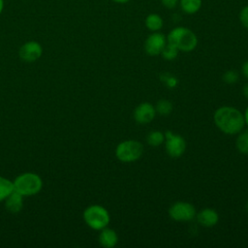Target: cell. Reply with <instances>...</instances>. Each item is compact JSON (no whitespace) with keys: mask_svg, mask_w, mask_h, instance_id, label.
Listing matches in <instances>:
<instances>
[{"mask_svg":"<svg viewBox=\"0 0 248 248\" xmlns=\"http://www.w3.org/2000/svg\"><path fill=\"white\" fill-rule=\"evenodd\" d=\"M217 128L226 135H237L244 129V114L234 107L223 106L217 108L213 115Z\"/></svg>","mask_w":248,"mask_h":248,"instance_id":"6da1fadb","label":"cell"},{"mask_svg":"<svg viewBox=\"0 0 248 248\" xmlns=\"http://www.w3.org/2000/svg\"><path fill=\"white\" fill-rule=\"evenodd\" d=\"M167 38L164 34L154 32L147 37L144 43V49L150 56H156L161 54L163 48L167 45Z\"/></svg>","mask_w":248,"mask_h":248,"instance_id":"ba28073f","label":"cell"},{"mask_svg":"<svg viewBox=\"0 0 248 248\" xmlns=\"http://www.w3.org/2000/svg\"><path fill=\"white\" fill-rule=\"evenodd\" d=\"M241 72H242V75L248 79V60L245 61V62L242 64Z\"/></svg>","mask_w":248,"mask_h":248,"instance_id":"d4e9b609","label":"cell"},{"mask_svg":"<svg viewBox=\"0 0 248 248\" xmlns=\"http://www.w3.org/2000/svg\"><path fill=\"white\" fill-rule=\"evenodd\" d=\"M42 54V46L37 42H27L19 48V57L26 62L37 60Z\"/></svg>","mask_w":248,"mask_h":248,"instance_id":"30bf717a","label":"cell"},{"mask_svg":"<svg viewBox=\"0 0 248 248\" xmlns=\"http://www.w3.org/2000/svg\"><path fill=\"white\" fill-rule=\"evenodd\" d=\"M246 210L248 211V202H247V203H246Z\"/></svg>","mask_w":248,"mask_h":248,"instance_id":"f546056e","label":"cell"},{"mask_svg":"<svg viewBox=\"0 0 248 248\" xmlns=\"http://www.w3.org/2000/svg\"><path fill=\"white\" fill-rule=\"evenodd\" d=\"M13 191L14 184L10 180L0 176V201L6 199Z\"/></svg>","mask_w":248,"mask_h":248,"instance_id":"d6986e66","label":"cell"},{"mask_svg":"<svg viewBox=\"0 0 248 248\" xmlns=\"http://www.w3.org/2000/svg\"><path fill=\"white\" fill-rule=\"evenodd\" d=\"M235 146L240 153L248 154V129L242 130L237 134Z\"/></svg>","mask_w":248,"mask_h":248,"instance_id":"5bb4252c","label":"cell"},{"mask_svg":"<svg viewBox=\"0 0 248 248\" xmlns=\"http://www.w3.org/2000/svg\"><path fill=\"white\" fill-rule=\"evenodd\" d=\"M146 141L150 146H159L165 141V134L158 130L151 131L146 137Z\"/></svg>","mask_w":248,"mask_h":248,"instance_id":"e0dca14e","label":"cell"},{"mask_svg":"<svg viewBox=\"0 0 248 248\" xmlns=\"http://www.w3.org/2000/svg\"><path fill=\"white\" fill-rule=\"evenodd\" d=\"M133 115L134 119L138 123L147 124L154 119L156 115V109L152 104L148 102H143L135 108Z\"/></svg>","mask_w":248,"mask_h":248,"instance_id":"9c48e42d","label":"cell"},{"mask_svg":"<svg viewBox=\"0 0 248 248\" xmlns=\"http://www.w3.org/2000/svg\"><path fill=\"white\" fill-rule=\"evenodd\" d=\"M172 104L170 101L166 100V99H162L159 100L155 106V109H156V113H159L160 115L166 116L169 115L171 111H172Z\"/></svg>","mask_w":248,"mask_h":248,"instance_id":"ac0fdd59","label":"cell"},{"mask_svg":"<svg viewBox=\"0 0 248 248\" xmlns=\"http://www.w3.org/2000/svg\"><path fill=\"white\" fill-rule=\"evenodd\" d=\"M99 242L103 247L112 248L118 242V235L114 230L106 227L101 230L99 235Z\"/></svg>","mask_w":248,"mask_h":248,"instance_id":"7c38bea8","label":"cell"},{"mask_svg":"<svg viewBox=\"0 0 248 248\" xmlns=\"http://www.w3.org/2000/svg\"><path fill=\"white\" fill-rule=\"evenodd\" d=\"M196 208L187 202H176L169 208L170 217L177 222L191 221L196 217Z\"/></svg>","mask_w":248,"mask_h":248,"instance_id":"8992f818","label":"cell"},{"mask_svg":"<svg viewBox=\"0 0 248 248\" xmlns=\"http://www.w3.org/2000/svg\"><path fill=\"white\" fill-rule=\"evenodd\" d=\"M112 1L117 2V3H126V2H128L129 0H112Z\"/></svg>","mask_w":248,"mask_h":248,"instance_id":"f1b7e54d","label":"cell"},{"mask_svg":"<svg viewBox=\"0 0 248 248\" xmlns=\"http://www.w3.org/2000/svg\"><path fill=\"white\" fill-rule=\"evenodd\" d=\"M165 147L170 157L178 158L185 152L186 141L182 136L174 134L171 131H166Z\"/></svg>","mask_w":248,"mask_h":248,"instance_id":"52a82bcc","label":"cell"},{"mask_svg":"<svg viewBox=\"0 0 248 248\" xmlns=\"http://www.w3.org/2000/svg\"><path fill=\"white\" fill-rule=\"evenodd\" d=\"M177 1H178V0H161L162 4H163L166 8H168V9H172V8H174V7L176 6V4H177Z\"/></svg>","mask_w":248,"mask_h":248,"instance_id":"cb8c5ba5","label":"cell"},{"mask_svg":"<svg viewBox=\"0 0 248 248\" xmlns=\"http://www.w3.org/2000/svg\"><path fill=\"white\" fill-rule=\"evenodd\" d=\"M145 25L146 27L153 32L159 31L163 26V19L157 14H150L145 18Z\"/></svg>","mask_w":248,"mask_h":248,"instance_id":"9a60e30c","label":"cell"},{"mask_svg":"<svg viewBox=\"0 0 248 248\" xmlns=\"http://www.w3.org/2000/svg\"><path fill=\"white\" fill-rule=\"evenodd\" d=\"M14 191L21 196H31L38 193L42 188V180L35 173H23L15 180Z\"/></svg>","mask_w":248,"mask_h":248,"instance_id":"277c9868","label":"cell"},{"mask_svg":"<svg viewBox=\"0 0 248 248\" xmlns=\"http://www.w3.org/2000/svg\"><path fill=\"white\" fill-rule=\"evenodd\" d=\"M244 119H245V125L248 126V107L246 108L244 111Z\"/></svg>","mask_w":248,"mask_h":248,"instance_id":"4316f807","label":"cell"},{"mask_svg":"<svg viewBox=\"0 0 248 248\" xmlns=\"http://www.w3.org/2000/svg\"><path fill=\"white\" fill-rule=\"evenodd\" d=\"M178 51H179V50H178L174 46H172V45L167 43V45L165 46V47L163 48V50H162V52H161V55H162V57H163L165 60L170 61V60H173L174 58L177 57Z\"/></svg>","mask_w":248,"mask_h":248,"instance_id":"ffe728a7","label":"cell"},{"mask_svg":"<svg viewBox=\"0 0 248 248\" xmlns=\"http://www.w3.org/2000/svg\"><path fill=\"white\" fill-rule=\"evenodd\" d=\"M143 153V145L139 140H127L121 141L115 149L116 158L123 163H132L139 160Z\"/></svg>","mask_w":248,"mask_h":248,"instance_id":"3957f363","label":"cell"},{"mask_svg":"<svg viewBox=\"0 0 248 248\" xmlns=\"http://www.w3.org/2000/svg\"><path fill=\"white\" fill-rule=\"evenodd\" d=\"M202 6V0H180V7L186 14L197 13Z\"/></svg>","mask_w":248,"mask_h":248,"instance_id":"2e32d148","label":"cell"},{"mask_svg":"<svg viewBox=\"0 0 248 248\" xmlns=\"http://www.w3.org/2000/svg\"><path fill=\"white\" fill-rule=\"evenodd\" d=\"M165 78H161L162 80L169 86V87H175L177 84V79L175 77L170 75V74H165Z\"/></svg>","mask_w":248,"mask_h":248,"instance_id":"7402d4cb","label":"cell"},{"mask_svg":"<svg viewBox=\"0 0 248 248\" xmlns=\"http://www.w3.org/2000/svg\"><path fill=\"white\" fill-rule=\"evenodd\" d=\"M196 218L198 222L206 228H211L215 226L219 221V215L218 213L209 207L202 209L198 214H196Z\"/></svg>","mask_w":248,"mask_h":248,"instance_id":"8fae6325","label":"cell"},{"mask_svg":"<svg viewBox=\"0 0 248 248\" xmlns=\"http://www.w3.org/2000/svg\"><path fill=\"white\" fill-rule=\"evenodd\" d=\"M21 195L18 194L16 191H13L6 199V202H5V206L7 208L8 211L13 212V213H16L18 211H20V209L22 208V199H21Z\"/></svg>","mask_w":248,"mask_h":248,"instance_id":"4fadbf2b","label":"cell"},{"mask_svg":"<svg viewBox=\"0 0 248 248\" xmlns=\"http://www.w3.org/2000/svg\"><path fill=\"white\" fill-rule=\"evenodd\" d=\"M3 8H4V0H0V15L3 11Z\"/></svg>","mask_w":248,"mask_h":248,"instance_id":"83f0119b","label":"cell"},{"mask_svg":"<svg viewBox=\"0 0 248 248\" xmlns=\"http://www.w3.org/2000/svg\"><path fill=\"white\" fill-rule=\"evenodd\" d=\"M83 218L86 224L93 230H102L109 223V214L108 210L101 205L88 206L83 212Z\"/></svg>","mask_w":248,"mask_h":248,"instance_id":"5b68a950","label":"cell"},{"mask_svg":"<svg viewBox=\"0 0 248 248\" xmlns=\"http://www.w3.org/2000/svg\"><path fill=\"white\" fill-rule=\"evenodd\" d=\"M242 94H243V96L248 100V83H246V84L242 87Z\"/></svg>","mask_w":248,"mask_h":248,"instance_id":"484cf974","label":"cell"},{"mask_svg":"<svg viewBox=\"0 0 248 248\" xmlns=\"http://www.w3.org/2000/svg\"><path fill=\"white\" fill-rule=\"evenodd\" d=\"M167 42L181 51H192L198 45L196 34L189 28L178 26L173 28L167 36Z\"/></svg>","mask_w":248,"mask_h":248,"instance_id":"7a4b0ae2","label":"cell"},{"mask_svg":"<svg viewBox=\"0 0 248 248\" xmlns=\"http://www.w3.org/2000/svg\"><path fill=\"white\" fill-rule=\"evenodd\" d=\"M223 80L228 84H232L238 80V74L233 70H229L223 75Z\"/></svg>","mask_w":248,"mask_h":248,"instance_id":"44dd1931","label":"cell"},{"mask_svg":"<svg viewBox=\"0 0 248 248\" xmlns=\"http://www.w3.org/2000/svg\"><path fill=\"white\" fill-rule=\"evenodd\" d=\"M239 18H240V21L242 23V25L248 29V6L244 7L241 12H240V15H239Z\"/></svg>","mask_w":248,"mask_h":248,"instance_id":"603a6c76","label":"cell"}]
</instances>
